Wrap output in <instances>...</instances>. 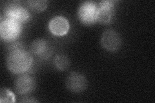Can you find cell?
Wrapping results in <instances>:
<instances>
[{"label":"cell","instance_id":"5bb4252c","mask_svg":"<svg viewBox=\"0 0 155 103\" xmlns=\"http://www.w3.org/2000/svg\"><path fill=\"white\" fill-rule=\"evenodd\" d=\"M20 49H25L22 45V44L19 42L12 43L11 45H8V50L9 52L13 51V50H20Z\"/></svg>","mask_w":155,"mask_h":103},{"label":"cell","instance_id":"30bf717a","mask_svg":"<svg viewBox=\"0 0 155 103\" xmlns=\"http://www.w3.org/2000/svg\"><path fill=\"white\" fill-rule=\"evenodd\" d=\"M31 50L32 53L38 57H46L49 56L50 50L47 42L43 39H37L34 41L31 44Z\"/></svg>","mask_w":155,"mask_h":103},{"label":"cell","instance_id":"4fadbf2b","mask_svg":"<svg viewBox=\"0 0 155 103\" xmlns=\"http://www.w3.org/2000/svg\"><path fill=\"white\" fill-rule=\"evenodd\" d=\"M15 101V97L12 92L6 88H3L0 93V102L12 103Z\"/></svg>","mask_w":155,"mask_h":103},{"label":"cell","instance_id":"8fae6325","mask_svg":"<svg viewBox=\"0 0 155 103\" xmlns=\"http://www.w3.org/2000/svg\"><path fill=\"white\" fill-rule=\"evenodd\" d=\"M54 66L59 70H65L67 69L70 65V61L66 56L58 55L54 60Z\"/></svg>","mask_w":155,"mask_h":103},{"label":"cell","instance_id":"5b68a950","mask_svg":"<svg viewBox=\"0 0 155 103\" xmlns=\"http://www.w3.org/2000/svg\"><path fill=\"white\" fill-rule=\"evenodd\" d=\"M101 44L107 50L114 52L118 50L122 45V40L119 34L112 29L105 31L101 37Z\"/></svg>","mask_w":155,"mask_h":103},{"label":"cell","instance_id":"6da1fadb","mask_svg":"<svg viewBox=\"0 0 155 103\" xmlns=\"http://www.w3.org/2000/svg\"><path fill=\"white\" fill-rule=\"evenodd\" d=\"M33 62L31 55L25 49L9 52L7 59L8 69L15 74H21L30 69Z\"/></svg>","mask_w":155,"mask_h":103},{"label":"cell","instance_id":"277c9868","mask_svg":"<svg viewBox=\"0 0 155 103\" xmlns=\"http://www.w3.org/2000/svg\"><path fill=\"white\" fill-rule=\"evenodd\" d=\"M98 8V5L93 2H84L78 11V16L81 23L92 24L97 21Z\"/></svg>","mask_w":155,"mask_h":103},{"label":"cell","instance_id":"8992f818","mask_svg":"<svg viewBox=\"0 0 155 103\" xmlns=\"http://www.w3.org/2000/svg\"><path fill=\"white\" fill-rule=\"evenodd\" d=\"M65 84L67 89L71 92L81 93L86 89L87 81L84 76L74 72L67 76Z\"/></svg>","mask_w":155,"mask_h":103},{"label":"cell","instance_id":"52a82bcc","mask_svg":"<svg viewBox=\"0 0 155 103\" xmlns=\"http://www.w3.org/2000/svg\"><path fill=\"white\" fill-rule=\"evenodd\" d=\"M35 81L32 77L28 75H23L16 79L14 88L18 94L25 95L35 89Z\"/></svg>","mask_w":155,"mask_h":103},{"label":"cell","instance_id":"9c48e42d","mask_svg":"<svg viewBox=\"0 0 155 103\" xmlns=\"http://www.w3.org/2000/svg\"><path fill=\"white\" fill-rule=\"evenodd\" d=\"M98 14L97 21L101 23H107L110 22L113 16L114 2L101 1L98 5Z\"/></svg>","mask_w":155,"mask_h":103},{"label":"cell","instance_id":"3957f363","mask_svg":"<svg viewBox=\"0 0 155 103\" xmlns=\"http://www.w3.org/2000/svg\"><path fill=\"white\" fill-rule=\"evenodd\" d=\"M5 18L12 19L20 24L27 21L30 18V14L26 8L21 7L18 2L9 3L4 11Z\"/></svg>","mask_w":155,"mask_h":103},{"label":"cell","instance_id":"7c38bea8","mask_svg":"<svg viewBox=\"0 0 155 103\" xmlns=\"http://www.w3.org/2000/svg\"><path fill=\"white\" fill-rule=\"evenodd\" d=\"M27 3L28 7L33 11L42 12L47 7L48 2L46 0H30Z\"/></svg>","mask_w":155,"mask_h":103},{"label":"cell","instance_id":"9a60e30c","mask_svg":"<svg viewBox=\"0 0 155 103\" xmlns=\"http://www.w3.org/2000/svg\"><path fill=\"white\" fill-rule=\"evenodd\" d=\"M21 102H37V101L36 100H32V99H30V100L24 99V100H22Z\"/></svg>","mask_w":155,"mask_h":103},{"label":"cell","instance_id":"ba28073f","mask_svg":"<svg viewBox=\"0 0 155 103\" xmlns=\"http://www.w3.org/2000/svg\"><path fill=\"white\" fill-rule=\"evenodd\" d=\"M69 23L62 16L52 18L48 24V28L52 34L57 36H62L67 34L69 30Z\"/></svg>","mask_w":155,"mask_h":103},{"label":"cell","instance_id":"7a4b0ae2","mask_svg":"<svg viewBox=\"0 0 155 103\" xmlns=\"http://www.w3.org/2000/svg\"><path fill=\"white\" fill-rule=\"evenodd\" d=\"M21 24L12 19L4 18L0 23V36L5 41H12L18 37L21 33Z\"/></svg>","mask_w":155,"mask_h":103}]
</instances>
